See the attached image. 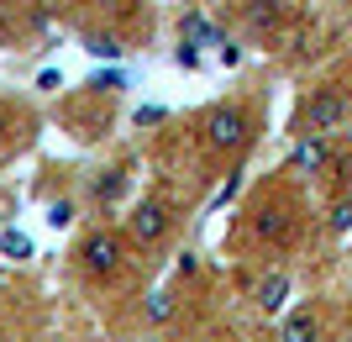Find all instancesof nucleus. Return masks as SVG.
<instances>
[{"instance_id":"f257e3e1","label":"nucleus","mask_w":352,"mask_h":342,"mask_svg":"<svg viewBox=\"0 0 352 342\" xmlns=\"http://www.w3.org/2000/svg\"><path fill=\"white\" fill-rule=\"evenodd\" d=\"M74 268L85 274L89 284H116L126 268H132V242L121 226H85L79 242H74Z\"/></svg>"},{"instance_id":"f03ea898","label":"nucleus","mask_w":352,"mask_h":342,"mask_svg":"<svg viewBox=\"0 0 352 342\" xmlns=\"http://www.w3.org/2000/svg\"><path fill=\"white\" fill-rule=\"evenodd\" d=\"M300 226H305V216H300V200H289V195L268 190L258 206L248 211V237L263 248V253H289L294 242H300Z\"/></svg>"},{"instance_id":"7ed1b4c3","label":"nucleus","mask_w":352,"mask_h":342,"mask_svg":"<svg viewBox=\"0 0 352 342\" xmlns=\"http://www.w3.org/2000/svg\"><path fill=\"white\" fill-rule=\"evenodd\" d=\"M174 226H179V216H174V206H168V195L147 190V195L132 200L121 232H126V242H132V253H158L163 242L174 237Z\"/></svg>"},{"instance_id":"20e7f679","label":"nucleus","mask_w":352,"mask_h":342,"mask_svg":"<svg viewBox=\"0 0 352 342\" xmlns=\"http://www.w3.org/2000/svg\"><path fill=\"white\" fill-rule=\"evenodd\" d=\"M352 127V95L342 85H316L305 89V100L294 111V137H331Z\"/></svg>"},{"instance_id":"39448f33","label":"nucleus","mask_w":352,"mask_h":342,"mask_svg":"<svg viewBox=\"0 0 352 342\" xmlns=\"http://www.w3.org/2000/svg\"><path fill=\"white\" fill-rule=\"evenodd\" d=\"M252 132H258V116H252V105L242 100H216L200 116V142H206V153H242L252 142Z\"/></svg>"},{"instance_id":"423d86ee","label":"nucleus","mask_w":352,"mask_h":342,"mask_svg":"<svg viewBox=\"0 0 352 342\" xmlns=\"http://www.w3.org/2000/svg\"><path fill=\"white\" fill-rule=\"evenodd\" d=\"M284 169H289V174H300V179L326 174V169H337V142H331V137H294Z\"/></svg>"},{"instance_id":"0eeeda50","label":"nucleus","mask_w":352,"mask_h":342,"mask_svg":"<svg viewBox=\"0 0 352 342\" xmlns=\"http://www.w3.org/2000/svg\"><path fill=\"white\" fill-rule=\"evenodd\" d=\"M289 295H294V274L284 264L263 268V274L252 279V306H258L263 316H284L289 311Z\"/></svg>"},{"instance_id":"6e6552de","label":"nucleus","mask_w":352,"mask_h":342,"mask_svg":"<svg viewBox=\"0 0 352 342\" xmlns=\"http://www.w3.org/2000/svg\"><path fill=\"white\" fill-rule=\"evenodd\" d=\"M279 342H326V316L316 306H294L279 316Z\"/></svg>"},{"instance_id":"1a4fd4ad","label":"nucleus","mask_w":352,"mask_h":342,"mask_svg":"<svg viewBox=\"0 0 352 342\" xmlns=\"http://www.w3.org/2000/svg\"><path fill=\"white\" fill-rule=\"evenodd\" d=\"M126 184H132V164L100 169V174H95V184H89V206H95V211H116L121 195H126Z\"/></svg>"},{"instance_id":"9d476101","label":"nucleus","mask_w":352,"mask_h":342,"mask_svg":"<svg viewBox=\"0 0 352 342\" xmlns=\"http://www.w3.org/2000/svg\"><path fill=\"white\" fill-rule=\"evenodd\" d=\"M210 43H226L221 37V27L210 21V16H200V11H190L184 21H179V47H190V53H200V47H210Z\"/></svg>"},{"instance_id":"9b49d317","label":"nucleus","mask_w":352,"mask_h":342,"mask_svg":"<svg viewBox=\"0 0 352 342\" xmlns=\"http://www.w3.org/2000/svg\"><path fill=\"white\" fill-rule=\"evenodd\" d=\"M174 316H179L174 284H158V290H147V295H142V321H147V327H168Z\"/></svg>"},{"instance_id":"f8f14e48","label":"nucleus","mask_w":352,"mask_h":342,"mask_svg":"<svg viewBox=\"0 0 352 342\" xmlns=\"http://www.w3.org/2000/svg\"><path fill=\"white\" fill-rule=\"evenodd\" d=\"M85 47L95 53V58H121V53H126L121 37H105V32H85Z\"/></svg>"},{"instance_id":"ddd939ff","label":"nucleus","mask_w":352,"mask_h":342,"mask_svg":"<svg viewBox=\"0 0 352 342\" xmlns=\"http://www.w3.org/2000/svg\"><path fill=\"white\" fill-rule=\"evenodd\" d=\"M326 226H331L337 237H347V232H352V190L342 195L337 206H331V216H326Z\"/></svg>"},{"instance_id":"4468645a","label":"nucleus","mask_w":352,"mask_h":342,"mask_svg":"<svg viewBox=\"0 0 352 342\" xmlns=\"http://www.w3.org/2000/svg\"><path fill=\"white\" fill-rule=\"evenodd\" d=\"M47 222L53 226H74L79 222V200H74V195L69 200H53V206H47Z\"/></svg>"},{"instance_id":"2eb2a0df","label":"nucleus","mask_w":352,"mask_h":342,"mask_svg":"<svg viewBox=\"0 0 352 342\" xmlns=\"http://www.w3.org/2000/svg\"><path fill=\"white\" fill-rule=\"evenodd\" d=\"M0 248H6L11 258H32V237H21V232H6V237H0Z\"/></svg>"},{"instance_id":"dca6fc26","label":"nucleus","mask_w":352,"mask_h":342,"mask_svg":"<svg viewBox=\"0 0 352 342\" xmlns=\"http://www.w3.org/2000/svg\"><path fill=\"white\" fill-rule=\"evenodd\" d=\"M163 116H168V111H163V105H142V111H137V127H158Z\"/></svg>"},{"instance_id":"f3484780","label":"nucleus","mask_w":352,"mask_h":342,"mask_svg":"<svg viewBox=\"0 0 352 342\" xmlns=\"http://www.w3.org/2000/svg\"><path fill=\"white\" fill-rule=\"evenodd\" d=\"M0 132H11V105L0 100Z\"/></svg>"}]
</instances>
